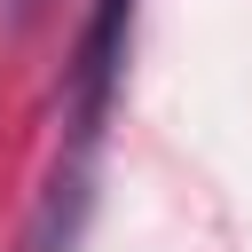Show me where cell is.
I'll return each instance as SVG.
<instances>
[{
  "instance_id": "7a4b0ae2",
  "label": "cell",
  "mask_w": 252,
  "mask_h": 252,
  "mask_svg": "<svg viewBox=\"0 0 252 252\" xmlns=\"http://www.w3.org/2000/svg\"><path fill=\"white\" fill-rule=\"evenodd\" d=\"M8 8H16V24H32V16L47 8V0H8Z\"/></svg>"
},
{
  "instance_id": "6da1fadb",
  "label": "cell",
  "mask_w": 252,
  "mask_h": 252,
  "mask_svg": "<svg viewBox=\"0 0 252 252\" xmlns=\"http://www.w3.org/2000/svg\"><path fill=\"white\" fill-rule=\"evenodd\" d=\"M126 16H134V0H94L87 47H79V134H87V142H94V126H102V102H110V87H118Z\"/></svg>"
}]
</instances>
